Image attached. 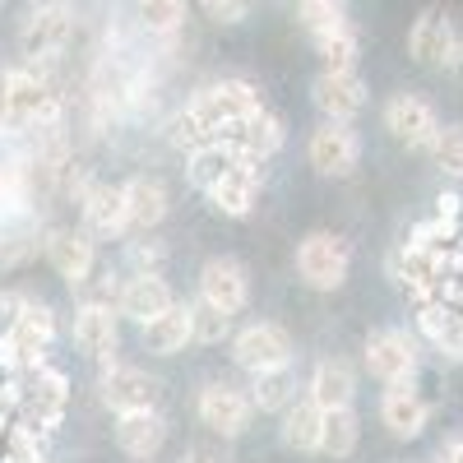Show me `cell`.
<instances>
[{
	"instance_id": "cell-1",
	"label": "cell",
	"mask_w": 463,
	"mask_h": 463,
	"mask_svg": "<svg viewBox=\"0 0 463 463\" xmlns=\"http://www.w3.org/2000/svg\"><path fill=\"white\" fill-rule=\"evenodd\" d=\"M264 107L260 89L246 84V80H218L209 89H200L195 98H190V107L172 121V144L176 148H200V144H213L227 126L246 121V116H255Z\"/></svg>"
},
{
	"instance_id": "cell-2",
	"label": "cell",
	"mask_w": 463,
	"mask_h": 463,
	"mask_svg": "<svg viewBox=\"0 0 463 463\" xmlns=\"http://www.w3.org/2000/svg\"><path fill=\"white\" fill-rule=\"evenodd\" d=\"M65 403H70L65 371H56V366L43 362V366H33V371L19 375V403H14V412H19L24 427L52 436L61 427V417H65Z\"/></svg>"
},
{
	"instance_id": "cell-3",
	"label": "cell",
	"mask_w": 463,
	"mask_h": 463,
	"mask_svg": "<svg viewBox=\"0 0 463 463\" xmlns=\"http://www.w3.org/2000/svg\"><path fill=\"white\" fill-rule=\"evenodd\" d=\"M56 311L47 301H28V311L19 316V325L5 334V343H0V366L5 371H14V375H24V371H33V366H43L47 362V347L56 343Z\"/></svg>"
},
{
	"instance_id": "cell-4",
	"label": "cell",
	"mask_w": 463,
	"mask_h": 463,
	"mask_svg": "<svg viewBox=\"0 0 463 463\" xmlns=\"http://www.w3.org/2000/svg\"><path fill=\"white\" fill-rule=\"evenodd\" d=\"M297 274L316 292H338L353 274V246L338 232H306L297 246Z\"/></svg>"
},
{
	"instance_id": "cell-5",
	"label": "cell",
	"mask_w": 463,
	"mask_h": 463,
	"mask_svg": "<svg viewBox=\"0 0 463 463\" xmlns=\"http://www.w3.org/2000/svg\"><path fill=\"white\" fill-rule=\"evenodd\" d=\"M297 347H292V334L274 320H255L246 329L232 334V362H237L246 375H264V371H283L292 366Z\"/></svg>"
},
{
	"instance_id": "cell-6",
	"label": "cell",
	"mask_w": 463,
	"mask_h": 463,
	"mask_svg": "<svg viewBox=\"0 0 463 463\" xmlns=\"http://www.w3.org/2000/svg\"><path fill=\"white\" fill-rule=\"evenodd\" d=\"M362 362H366V371H371L375 380H384V384L417 380V366H421V338L408 334V329H375V334H366Z\"/></svg>"
},
{
	"instance_id": "cell-7",
	"label": "cell",
	"mask_w": 463,
	"mask_h": 463,
	"mask_svg": "<svg viewBox=\"0 0 463 463\" xmlns=\"http://www.w3.org/2000/svg\"><path fill=\"white\" fill-rule=\"evenodd\" d=\"M43 255L56 269V279L70 288H89L98 274V241L84 227H47L43 232Z\"/></svg>"
},
{
	"instance_id": "cell-8",
	"label": "cell",
	"mask_w": 463,
	"mask_h": 463,
	"mask_svg": "<svg viewBox=\"0 0 463 463\" xmlns=\"http://www.w3.org/2000/svg\"><path fill=\"white\" fill-rule=\"evenodd\" d=\"M70 338L84 357L93 362H116V347H121V316H116V301H80L74 306V320H70Z\"/></svg>"
},
{
	"instance_id": "cell-9",
	"label": "cell",
	"mask_w": 463,
	"mask_h": 463,
	"mask_svg": "<svg viewBox=\"0 0 463 463\" xmlns=\"http://www.w3.org/2000/svg\"><path fill=\"white\" fill-rule=\"evenodd\" d=\"M380 121H384V130H390L394 144L417 148V153H427L436 144V135H440V116L421 93H394L390 102H384Z\"/></svg>"
},
{
	"instance_id": "cell-10",
	"label": "cell",
	"mask_w": 463,
	"mask_h": 463,
	"mask_svg": "<svg viewBox=\"0 0 463 463\" xmlns=\"http://www.w3.org/2000/svg\"><path fill=\"white\" fill-rule=\"evenodd\" d=\"M195 412H200V421H204V427H209L213 436L237 440V436H246V431H250L255 403H250V394H246V390H237V384H227V380H209L204 390H200V399H195Z\"/></svg>"
},
{
	"instance_id": "cell-11",
	"label": "cell",
	"mask_w": 463,
	"mask_h": 463,
	"mask_svg": "<svg viewBox=\"0 0 463 463\" xmlns=\"http://www.w3.org/2000/svg\"><path fill=\"white\" fill-rule=\"evenodd\" d=\"M158 375H148L144 366L130 362H107L98 375V399L121 417V412H144V408H158Z\"/></svg>"
},
{
	"instance_id": "cell-12",
	"label": "cell",
	"mask_w": 463,
	"mask_h": 463,
	"mask_svg": "<svg viewBox=\"0 0 463 463\" xmlns=\"http://www.w3.org/2000/svg\"><path fill=\"white\" fill-rule=\"evenodd\" d=\"M74 19L61 0H47V5H33L19 24V52L24 61H56L70 47Z\"/></svg>"
},
{
	"instance_id": "cell-13",
	"label": "cell",
	"mask_w": 463,
	"mask_h": 463,
	"mask_svg": "<svg viewBox=\"0 0 463 463\" xmlns=\"http://www.w3.org/2000/svg\"><path fill=\"white\" fill-rule=\"evenodd\" d=\"M306 158L311 167L329 181L353 176L362 163V135L353 130V121H325L320 130H311V144H306Z\"/></svg>"
},
{
	"instance_id": "cell-14",
	"label": "cell",
	"mask_w": 463,
	"mask_h": 463,
	"mask_svg": "<svg viewBox=\"0 0 463 463\" xmlns=\"http://www.w3.org/2000/svg\"><path fill=\"white\" fill-rule=\"evenodd\" d=\"M200 301L218 306L222 316H241L246 306H250V274H246V264L241 260H232V255H213L204 260L200 269Z\"/></svg>"
},
{
	"instance_id": "cell-15",
	"label": "cell",
	"mask_w": 463,
	"mask_h": 463,
	"mask_svg": "<svg viewBox=\"0 0 463 463\" xmlns=\"http://www.w3.org/2000/svg\"><path fill=\"white\" fill-rule=\"evenodd\" d=\"M218 139L237 153L241 163H269V158H274V153L288 144V126H283V116H274L269 107H260L255 116H246V121L227 126Z\"/></svg>"
},
{
	"instance_id": "cell-16",
	"label": "cell",
	"mask_w": 463,
	"mask_h": 463,
	"mask_svg": "<svg viewBox=\"0 0 463 463\" xmlns=\"http://www.w3.org/2000/svg\"><path fill=\"white\" fill-rule=\"evenodd\" d=\"M366 80L357 70H320L311 84V102L325 121H357L366 111Z\"/></svg>"
},
{
	"instance_id": "cell-17",
	"label": "cell",
	"mask_w": 463,
	"mask_h": 463,
	"mask_svg": "<svg viewBox=\"0 0 463 463\" xmlns=\"http://www.w3.org/2000/svg\"><path fill=\"white\" fill-rule=\"evenodd\" d=\"M380 421H384V431H390L394 440H417L421 431L431 427V403L421 399V390H417L412 380L384 384V394H380Z\"/></svg>"
},
{
	"instance_id": "cell-18",
	"label": "cell",
	"mask_w": 463,
	"mask_h": 463,
	"mask_svg": "<svg viewBox=\"0 0 463 463\" xmlns=\"http://www.w3.org/2000/svg\"><path fill=\"white\" fill-rule=\"evenodd\" d=\"M454 43H458L454 19H449L440 5H427V10L412 19V28H408V56H412L417 65H427V70H445Z\"/></svg>"
},
{
	"instance_id": "cell-19",
	"label": "cell",
	"mask_w": 463,
	"mask_h": 463,
	"mask_svg": "<svg viewBox=\"0 0 463 463\" xmlns=\"http://www.w3.org/2000/svg\"><path fill=\"white\" fill-rule=\"evenodd\" d=\"M204 195L222 218H250V209L264 195V172H260V163H232Z\"/></svg>"
},
{
	"instance_id": "cell-20",
	"label": "cell",
	"mask_w": 463,
	"mask_h": 463,
	"mask_svg": "<svg viewBox=\"0 0 463 463\" xmlns=\"http://www.w3.org/2000/svg\"><path fill=\"white\" fill-rule=\"evenodd\" d=\"M167 306H176V292H172V283L163 274H130L121 288H116V316L135 320L139 329L153 316H163Z\"/></svg>"
},
{
	"instance_id": "cell-21",
	"label": "cell",
	"mask_w": 463,
	"mask_h": 463,
	"mask_svg": "<svg viewBox=\"0 0 463 463\" xmlns=\"http://www.w3.org/2000/svg\"><path fill=\"white\" fill-rule=\"evenodd\" d=\"M121 195H126V218H130V232H148L153 227H163L167 213H172V190L163 176H130L121 185Z\"/></svg>"
},
{
	"instance_id": "cell-22",
	"label": "cell",
	"mask_w": 463,
	"mask_h": 463,
	"mask_svg": "<svg viewBox=\"0 0 463 463\" xmlns=\"http://www.w3.org/2000/svg\"><path fill=\"white\" fill-rule=\"evenodd\" d=\"M80 218H84V232H89L93 241H121L126 232H130L121 185H107V181H98V185L89 190V200L80 204Z\"/></svg>"
},
{
	"instance_id": "cell-23",
	"label": "cell",
	"mask_w": 463,
	"mask_h": 463,
	"mask_svg": "<svg viewBox=\"0 0 463 463\" xmlns=\"http://www.w3.org/2000/svg\"><path fill=\"white\" fill-rule=\"evenodd\" d=\"M116 445H121V454H130L139 463L158 458V449L167 445V417L158 408L121 412V417H116Z\"/></svg>"
},
{
	"instance_id": "cell-24",
	"label": "cell",
	"mask_w": 463,
	"mask_h": 463,
	"mask_svg": "<svg viewBox=\"0 0 463 463\" xmlns=\"http://www.w3.org/2000/svg\"><path fill=\"white\" fill-rule=\"evenodd\" d=\"M417 334L427 338L440 357L463 362V311L449 301H427L417 306Z\"/></svg>"
},
{
	"instance_id": "cell-25",
	"label": "cell",
	"mask_w": 463,
	"mask_h": 463,
	"mask_svg": "<svg viewBox=\"0 0 463 463\" xmlns=\"http://www.w3.org/2000/svg\"><path fill=\"white\" fill-rule=\"evenodd\" d=\"M306 399H316L325 412L329 408H353V399H357V371H353V362H343V357L316 362L311 380H306Z\"/></svg>"
},
{
	"instance_id": "cell-26",
	"label": "cell",
	"mask_w": 463,
	"mask_h": 463,
	"mask_svg": "<svg viewBox=\"0 0 463 463\" xmlns=\"http://www.w3.org/2000/svg\"><path fill=\"white\" fill-rule=\"evenodd\" d=\"M279 417H283L279 440H283L292 454H320V436H325V408H320L316 399H292Z\"/></svg>"
},
{
	"instance_id": "cell-27",
	"label": "cell",
	"mask_w": 463,
	"mask_h": 463,
	"mask_svg": "<svg viewBox=\"0 0 463 463\" xmlns=\"http://www.w3.org/2000/svg\"><path fill=\"white\" fill-rule=\"evenodd\" d=\"M190 343H195V338H190V306L185 301L167 306L163 316H153L144 325V347H148V353H158V357H176V353H185Z\"/></svg>"
},
{
	"instance_id": "cell-28",
	"label": "cell",
	"mask_w": 463,
	"mask_h": 463,
	"mask_svg": "<svg viewBox=\"0 0 463 463\" xmlns=\"http://www.w3.org/2000/svg\"><path fill=\"white\" fill-rule=\"evenodd\" d=\"M250 403L255 412H283L292 399H297V371L283 366V371H264V375H250Z\"/></svg>"
},
{
	"instance_id": "cell-29",
	"label": "cell",
	"mask_w": 463,
	"mask_h": 463,
	"mask_svg": "<svg viewBox=\"0 0 463 463\" xmlns=\"http://www.w3.org/2000/svg\"><path fill=\"white\" fill-rule=\"evenodd\" d=\"M357 445H362V421H357V408H329V412H325L320 454H329V458H347V454H357Z\"/></svg>"
},
{
	"instance_id": "cell-30",
	"label": "cell",
	"mask_w": 463,
	"mask_h": 463,
	"mask_svg": "<svg viewBox=\"0 0 463 463\" xmlns=\"http://www.w3.org/2000/svg\"><path fill=\"white\" fill-rule=\"evenodd\" d=\"M311 47H316V56L325 61V70H357V61H362V37H357L353 24L311 37Z\"/></svg>"
},
{
	"instance_id": "cell-31",
	"label": "cell",
	"mask_w": 463,
	"mask_h": 463,
	"mask_svg": "<svg viewBox=\"0 0 463 463\" xmlns=\"http://www.w3.org/2000/svg\"><path fill=\"white\" fill-rule=\"evenodd\" d=\"M232 163H241V158H237V153H232L222 139H213V144L190 148V167H185V172H190V181H195L200 190H209V185H213V181H218V176H222Z\"/></svg>"
},
{
	"instance_id": "cell-32",
	"label": "cell",
	"mask_w": 463,
	"mask_h": 463,
	"mask_svg": "<svg viewBox=\"0 0 463 463\" xmlns=\"http://www.w3.org/2000/svg\"><path fill=\"white\" fill-rule=\"evenodd\" d=\"M297 24L320 37V33H334V28H347L353 19H347V5L343 0H297Z\"/></svg>"
},
{
	"instance_id": "cell-33",
	"label": "cell",
	"mask_w": 463,
	"mask_h": 463,
	"mask_svg": "<svg viewBox=\"0 0 463 463\" xmlns=\"http://www.w3.org/2000/svg\"><path fill=\"white\" fill-rule=\"evenodd\" d=\"M135 19L153 37H172L185 24V0H135Z\"/></svg>"
},
{
	"instance_id": "cell-34",
	"label": "cell",
	"mask_w": 463,
	"mask_h": 463,
	"mask_svg": "<svg viewBox=\"0 0 463 463\" xmlns=\"http://www.w3.org/2000/svg\"><path fill=\"white\" fill-rule=\"evenodd\" d=\"M190 306V338L195 343H204V347H213V343H222V338H232V316H222L218 306H209V301H185Z\"/></svg>"
},
{
	"instance_id": "cell-35",
	"label": "cell",
	"mask_w": 463,
	"mask_h": 463,
	"mask_svg": "<svg viewBox=\"0 0 463 463\" xmlns=\"http://www.w3.org/2000/svg\"><path fill=\"white\" fill-rule=\"evenodd\" d=\"M427 153L445 181H463V126H440V135Z\"/></svg>"
},
{
	"instance_id": "cell-36",
	"label": "cell",
	"mask_w": 463,
	"mask_h": 463,
	"mask_svg": "<svg viewBox=\"0 0 463 463\" xmlns=\"http://www.w3.org/2000/svg\"><path fill=\"white\" fill-rule=\"evenodd\" d=\"M98 185V176H93V167H84V163H65V172H61V181H56V195H65L70 204H84L89 200V190Z\"/></svg>"
},
{
	"instance_id": "cell-37",
	"label": "cell",
	"mask_w": 463,
	"mask_h": 463,
	"mask_svg": "<svg viewBox=\"0 0 463 463\" xmlns=\"http://www.w3.org/2000/svg\"><path fill=\"white\" fill-rule=\"evenodd\" d=\"M126 264H130V274H163L167 250H163L158 241H130V250H126Z\"/></svg>"
},
{
	"instance_id": "cell-38",
	"label": "cell",
	"mask_w": 463,
	"mask_h": 463,
	"mask_svg": "<svg viewBox=\"0 0 463 463\" xmlns=\"http://www.w3.org/2000/svg\"><path fill=\"white\" fill-rule=\"evenodd\" d=\"M28 292H14V288H0V338H5L14 325H19V316L28 311Z\"/></svg>"
},
{
	"instance_id": "cell-39",
	"label": "cell",
	"mask_w": 463,
	"mask_h": 463,
	"mask_svg": "<svg viewBox=\"0 0 463 463\" xmlns=\"http://www.w3.org/2000/svg\"><path fill=\"white\" fill-rule=\"evenodd\" d=\"M200 10L213 19V24H241L250 14V0H200Z\"/></svg>"
},
{
	"instance_id": "cell-40",
	"label": "cell",
	"mask_w": 463,
	"mask_h": 463,
	"mask_svg": "<svg viewBox=\"0 0 463 463\" xmlns=\"http://www.w3.org/2000/svg\"><path fill=\"white\" fill-rule=\"evenodd\" d=\"M458 213H463V195L449 185V190H440L436 195V222H445V227H458Z\"/></svg>"
},
{
	"instance_id": "cell-41",
	"label": "cell",
	"mask_w": 463,
	"mask_h": 463,
	"mask_svg": "<svg viewBox=\"0 0 463 463\" xmlns=\"http://www.w3.org/2000/svg\"><path fill=\"white\" fill-rule=\"evenodd\" d=\"M436 463H463V436L445 440V445H440V454H436Z\"/></svg>"
},
{
	"instance_id": "cell-42",
	"label": "cell",
	"mask_w": 463,
	"mask_h": 463,
	"mask_svg": "<svg viewBox=\"0 0 463 463\" xmlns=\"http://www.w3.org/2000/svg\"><path fill=\"white\" fill-rule=\"evenodd\" d=\"M10 126V84H5V70H0V135Z\"/></svg>"
},
{
	"instance_id": "cell-43",
	"label": "cell",
	"mask_w": 463,
	"mask_h": 463,
	"mask_svg": "<svg viewBox=\"0 0 463 463\" xmlns=\"http://www.w3.org/2000/svg\"><path fill=\"white\" fill-rule=\"evenodd\" d=\"M449 74H454V80L463 84V33H458V43H454V52H449V65H445Z\"/></svg>"
},
{
	"instance_id": "cell-44",
	"label": "cell",
	"mask_w": 463,
	"mask_h": 463,
	"mask_svg": "<svg viewBox=\"0 0 463 463\" xmlns=\"http://www.w3.org/2000/svg\"><path fill=\"white\" fill-rule=\"evenodd\" d=\"M176 463H218V458H213L209 449H185V454H181Z\"/></svg>"
},
{
	"instance_id": "cell-45",
	"label": "cell",
	"mask_w": 463,
	"mask_h": 463,
	"mask_svg": "<svg viewBox=\"0 0 463 463\" xmlns=\"http://www.w3.org/2000/svg\"><path fill=\"white\" fill-rule=\"evenodd\" d=\"M0 5H5V0H0Z\"/></svg>"
}]
</instances>
